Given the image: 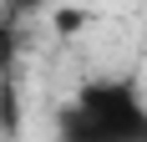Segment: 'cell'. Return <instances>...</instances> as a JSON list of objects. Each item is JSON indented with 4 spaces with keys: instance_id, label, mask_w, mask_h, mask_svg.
Here are the masks:
<instances>
[{
    "instance_id": "1",
    "label": "cell",
    "mask_w": 147,
    "mask_h": 142,
    "mask_svg": "<svg viewBox=\"0 0 147 142\" xmlns=\"http://www.w3.org/2000/svg\"><path fill=\"white\" fill-rule=\"evenodd\" d=\"M56 142H147V91L132 76H91L61 101Z\"/></svg>"
},
{
    "instance_id": "2",
    "label": "cell",
    "mask_w": 147,
    "mask_h": 142,
    "mask_svg": "<svg viewBox=\"0 0 147 142\" xmlns=\"http://www.w3.org/2000/svg\"><path fill=\"white\" fill-rule=\"evenodd\" d=\"M15 15L0 10V86H15Z\"/></svg>"
}]
</instances>
